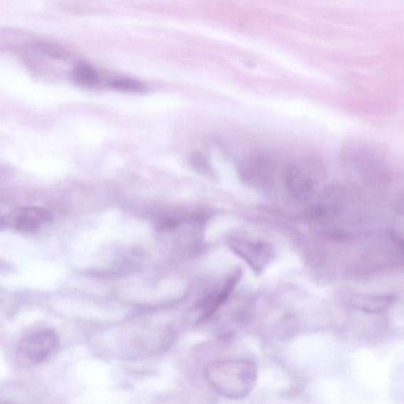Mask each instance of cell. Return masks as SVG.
Listing matches in <instances>:
<instances>
[{
  "instance_id": "6da1fadb",
  "label": "cell",
  "mask_w": 404,
  "mask_h": 404,
  "mask_svg": "<svg viewBox=\"0 0 404 404\" xmlns=\"http://www.w3.org/2000/svg\"><path fill=\"white\" fill-rule=\"evenodd\" d=\"M257 368L248 359L218 361L206 368V377L214 390L228 399L246 398L257 381Z\"/></svg>"
},
{
  "instance_id": "7a4b0ae2",
  "label": "cell",
  "mask_w": 404,
  "mask_h": 404,
  "mask_svg": "<svg viewBox=\"0 0 404 404\" xmlns=\"http://www.w3.org/2000/svg\"><path fill=\"white\" fill-rule=\"evenodd\" d=\"M59 338L55 331L44 329L32 331L21 339L16 357L21 364L35 366L45 362L56 351Z\"/></svg>"
},
{
  "instance_id": "3957f363",
  "label": "cell",
  "mask_w": 404,
  "mask_h": 404,
  "mask_svg": "<svg viewBox=\"0 0 404 404\" xmlns=\"http://www.w3.org/2000/svg\"><path fill=\"white\" fill-rule=\"evenodd\" d=\"M285 179L288 188L295 196L307 199L314 191L315 182L307 166L302 164H292L288 166L285 171Z\"/></svg>"
},
{
  "instance_id": "277c9868",
  "label": "cell",
  "mask_w": 404,
  "mask_h": 404,
  "mask_svg": "<svg viewBox=\"0 0 404 404\" xmlns=\"http://www.w3.org/2000/svg\"><path fill=\"white\" fill-rule=\"evenodd\" d=\"M53 216L48 209L28 207L18 209L14 216V225L20 232L31 233L52 221Z\"/></svg>"
},
{
  "instance_id": "5b68a950",
  "label": "cell",
  "mask_w": 404,
  "mask_h": 404,
  "mask_svg": "<svg viewBox=\"0 0 404 404\" xmlns=\"http://www.w3.org/2000/svg\"><path fill=\"white\" fill-rule=\"evenodd\" d=\"M233 248L257 273L264 270L272 257V248L265 243L238 242Z\"/></svg>"
},
{
  "instance_id": "8992f818",
  "label": "cell",
  "mask_w": 404,
  "mask_h": 404,
  "mask_svg": "<svg viewBox=\"0 0 404 404\" xmlns=\"http://www.w3.org/2000/svg\"><path fill=\"white\" fill-rule=\"evenodd\" d=\"M394 301L391 294H360L351 299V305L364 313L378 314L390 307Z\"/></svg>"
},
{
  "instance_id": "52a82bcc",
  "label": "cell",
  "mask_w": 404,
  "mask_h": 404,
  "mask_svg": "<svg viewBox=\"0 0 404 404\" xmlns=\"http://www.w3.org/2000/svg\"><path fill=\"white\" fill-rule=\"evenodd\" d=\"M73 76L75 82L85 87H95L100 83L97 72L87 63H77L74 68Z\"/></svg>"
},
{
  "instance_id": "ba28073f",
  "label": "cell",
  "mask_w": 404,
  "mask_h": 404,
  "mask_svg": "<svg viewBox=\"0 0 404 404\" xmlns=\"http://www.w3.org/2000/svg\"><path fill=\"white\" fill-rule=\"evenodd\" d=\"M110 87L113 90L127 92H142L146 86L141 82L132 78H118L110 83Z\"/></svg>"
},
{
  "instance_id": "9c48e42d",
  "label": "cell",
  "mask_w": 404,
  "mask_h": 404,
  "mask_svg": "<svg viewBox=\"0 0 404 404\" xmlns=\"http://www.w3.org/2000/svg\"><path fill=\"white\" fill-rule=\"evenodd\" d=\"M36 47L40 50V52L55 58V59H66L69 55L67 49L60 46L52 44V43L38 42L36 44Z\"/></svg>"
},
{
  "instance_id": "30bf717a",
  "label": "cell",
  "mask_w": 404,
  "mask_h": 404,
  "mask_svg": "<svg viewBox=\"0 0 404 404\" xmlns=\"http://www.w3.org/2000/svg\"><path fill=\"white\" fill-rule=\"evenodd\" d=\"M190 162L192 165V167L197 171L206 173V174H208L211 172V167H209V164L203 156L198 152H196V153H193L190 156Z\"/></svg>"
},
{
  "instance_id": "8fae6325",
  "label": "cell",
  "mask_w": 404,
  "mask_h": 404,
  "mask_svg": "<svg viewBox=\"0 0 404 404\" xmlns=\"http://www.w3.org/2000/svg\"><path fill=\"white\" fill-rule=\"evenodd\" d=\"M0 404H25V403H16V402H9V401H6V402H3Z\"/></svg>"
}]
</instances>
